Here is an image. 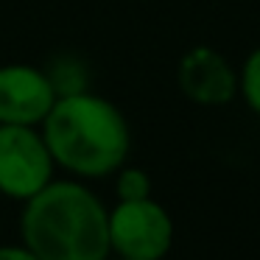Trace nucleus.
I'll return each instance as SVG.
<instances>
[{
	"label": "nucleus",
	"instance_id": "f257e3e1",
	"mask_svg": "<svg viewBox=\"0 0 260 260\" xmlns=\"http://www.w3.org/2000/svg\"><path fill=\"white\" fill-rule=\"evenodd\" d=\"M56 168L73 179H107L132 151V129L109 98L90 90L56 98L40 126Z\"/></svg>",
	"mask_w": 260,
	"mask_h": 260
},
{
	"label": "nucleus",
	"instance_id": "f03ea898",
	"mask_svg": "<svg viewBox=\"0 0 260 260\" xmlns=\"http://www.w3.org/2000/svg\"><path fill=\"white\" fill-rule=\"evenodd\" d=\"M20 238L40 260H109V207L84 179H51L23 202Z\"/></svg>",
	"mask_w": 260,
	"mask_h": 260
},
{
	"label": "nucleus",
	"instance_id": "7ed1b4c3",
	"mask_svg": "<svg viewBox=\"0 0 260 260\" xmlns=\"http://www.w3.org/2000/svg\"><path fill=\"white\" fill-rule=\"evenodd\" d=\"M174 218L157 199L118 202L109 210V246L123 260H162L174 246Z\"/></svg>",
	"mask_w": 260,
	"mask_h": 260
},
{
	"label": "nucleus",
	"instance_id": "20e7f679",
	"mask_svg": "<svg viewBox=\"0 0 260 260\" xmlns=\"http://www.w3.org/2000/svg\"><path fill=\"white\" fill-rule=\"evenodd\" d=\"M53 162L40 126L0 123V196L28 202L53 179Z\"/></svg>",
	"mask_w": 260,
	"mask_h": 260
},
{
	"label": "nucleus",
	"instance_id": "39448f33",
	"mask_svg": "<svg viewBox=\"0 0 260 260\" xmlns=\"http://www.w3.org/2000/svg\"><path fill=\"white\" fill-rule=\"evenodd\" d=\"M56 98V84L42 68L23 62L0 68V123L42 126Z\"/></svg>",
	"mask_w": 260,
	"mask_h": 260
},
{
	"label": "nucleus",
	"instance_id": "423d86ee",
	"mask_svg": "<svg viewBox=\"0 0 260 260\" xmlns=\"http://www.w3.org/2000/svg\"><path fill=\"white\" fill-rule=\"evenodd\" d=\"M176 87L190 104L224 107L238 98V70L221 51L196 45L176 64Z\"/></svg>",
	"mask_w": 260,
	"mask_h": 260
},
{
	"label": "nucleus",
	"instance_id": "0eeeda50",
	"mask_svg": "<svg viewBox=\"0 0 260 260\" xmlns=\"http://www.w3.org/2000/svg\"><path fill=\"white\" fill-rule=\"evenodd\" d=\"M115 196L118 202H137V199H148L154 190L148 171L137 168V165H120L115 171Z\"/></svg>",
	"mask_w": 260,
	"mask_h": 260
},
{
	"label": "nucleus",
	"instance_id": "6e6552de",
	"mask_svg": "<svg viewBox=\"0 0 260 260\" xmlns=\"http://www.w3.org/2000/svg\"><path fill=\"white\" fill-rule=\"evenodd\" d=\"M238 95L260 118V45L243 59L241 70H238Z\"/></svg>",
	"mask_w": 260,
	"mask_h": 260
},
{
	"label": "nucleus",
	"instance_id": "1a4fd4ad",
	"mask_svg": "<svg viewBox=\"0 0 260 260\" xmlns=\"http://www.w3.org/2000/svg\"><path fill=\"white\" fill-rule=\"evenodd\" d=\"M0 260H40L23 243H0Z\"/></svg>",
	"mask_w": 260,
	"mask_h": 260
},
{
	"label": "nucleus",
	"instance_id": "9d476101",
	"mask_svg": "<svg viewBox=\"0 0 260 260\" xmlns=\"http://www.w3.org/2000/svg\"><path fill=\"white\" fill-rule=\"evenodd\" d=\"M115 260H123V257H115Z\"/></svg>",
	"mask_w": 260,
	"mask_h": 260
}]
</instances>
